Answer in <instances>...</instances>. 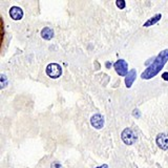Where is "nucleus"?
I'll use <instances>...</instances> for the list:
<instances>
[{
  "instance_id": "f257e3e1",
  "label": "nucleus",
  "mask_w": 168,
  "mask_h": 168,
  "mask_svg": "<svg viewBox=\"0 0 168 168\" xmlns=\"http://www.w3.org/2000/svg\"><path fill=\"white\" fill-rule=\"evenodd\" d=\"M168 61V50H164L159 54L158 57L155 58V62L151 65H149L146 68L145 71L142 74V79H151L155 76H157L158 73L163 68L165 63Z\"/></svg>"
},
{
  "instance_id": "0eeeda50",
  "label": "nucleus",
  "mask_w": 168,
  "mask_h": 168,
  "mask_svg": "<svg viewBox=\"0 0 168 168\" xmlns=\"http://www.w3.org/2000/svg\"><path fill=\"white\" fill-rule=\"evenodd\" d=\"M10 15L12 17V19L14 20H20L21 18L23 17V12L20 8L18 7H13L10 10Z\"/></svg>"
},
{
  "instance_id": "9d476101",
  "label": "nucleus",
  "mask_w": 168,
  "mask_h": 168,
  "mask_svg": "<svg viewBox=\"0 0 168 168\" xmlns=\"http://www.w3.org/2000/svg\"><path fill=\"white\" fill-rule=\"evenodd\" d=\"M161 17H162V15L161 14H157L155 16H154L152 18H150L149 20H147L146 22H145V24H144V26L145 28H147V26H150V25H154L155 23H157L159 20L161 19Z\"/></svg>"
},
{
  "instance_id": "f8f14e48",
  "label": "nucleus",
  "mask_w": 168,
  "mask_h": 168,
  "mask_svg": "<svg viewBox=\"0 0 168 168\" xmlns=\"http://www.w3.org/2000/svg\"><path fill=\"white\" fill-rule=\"evenodd\" d=\"M8 81H7V77L4 75H1V88H3L5 85H7Z\"/></svg>"
},
{
  "instance_id": "6e6552de",
  "label": "nucleus",
  "mask_w": 168,
  "mask_h": 168,
  "mask_svg": "<svg viewBox=\"0 0 168 168\" xmlns=\"http://www.w3.org/2000/svg\"><path fill=\"white\" fill-rule=\"evenodd\" d=\"M136 79V71L134 70H131L129 73L127 74V76L125 78V84L127 87H130L131 85H133L134 81Z\"/></svg>"
},
{
  "instance_id": "423d86ee",
  "label": "nucleus",
  "mask_w": 168,
  "mask_h": 168,
  "mask_svg": "<svg viewBox=\"0 0 168 168\" xmlns=\"http://www.w3.org/2000/svg\"><path fill=\"white\" fill-rule=\"evenodd\" d=\"M157 144L161 149L166 150L168 149V134H160L157 137Z\"/></svg>"
},
{
  "instance_id": "7ed1b4c3",
  "label": "nucleus",
  "mask_w": 168,
  "mask_h": 168,
  "mask_svg": "<svg viewBox=\"0 0 168 168\" xmlns=\"http://www.w3.org/2000/svg\"><path fill=\"white\" fill-rule=\"evenodd\" d=\"M121 138H122L123 142H124L125 144H127V145H131V144H134L137 141L136 134H134L130 128H126V129L123 130L122 134H121Z\"/></svg>"
},
{
  "instance_id": "1a4fd4ad",
  "label": "nucleus",
  "mask_w": 168,
  "mask_h": 168,
  "mask_svg": "<svg viewBox=\"0 0 168 168\" xmlns=\"http://www.w3.org/2000/svg\"><path fill=\"white\" fill-rule=\"evenodd\" d=\"M41 36L42 38H44L45 40H50L54 37V31L50 28H44L41 31Z\"/></svg>"
},
{
  "instance_id": "20e7f679",
  "label": "nucleus",
  "mask_w": 168,
  "mask_h": 168,
  "mask_svg": "<svg viewBox=\"0 0 168 168\" xmlns=\"http://www.w3.org/2000/svg\"><path fill=\"white\" fill-rule=\"evenodd\" d=\"M127 63L124 60L120 59L118 60L115 64H113V67H115L116 71L118 73L119 76H127Z\"/></svg>"
},
{
  "instance_id": "4468645a",
  "label": "nucleus",
  "mask_w": 168,
  "mask_h": 168,
  "mask_svg": "<svg viewBox=\"0 0 168 168\" xmlns=\"http://www.w3.org/2000/svg\"><path fill=\"white\" fill-rule=\"evenodd\" d=\"M96 168H108V165L104 164V165H101V166H98V167H96Z\"/></svg>"
},
{
  "instance_id": "9b49d317",
  "label": "nucleus",
  "mask_w": 168,
  "mask_h": 168,
  "mask_svg": "<svg viewBox=\"0 0 168 168\" xmlns=\"http://www.w3.org/2000/svg\"><path fill=\"white\" fill-rule=\"evenodd\" d=\"M116 4L120 10H123V8H125V1H123V0H118V1L116 2Z\"/></svg>"
},
{
  "instance_id": "39448f33",
  "label": "nucleus",
  "mask_w": 168,
  "mask_h": 168,
  "mask_svg": "<svg viewBox=\"0 0 168 168\" xmlns=\"http://www.w3.org/2000/svg\"><path fill=\"white\" fill-rule=\"evenodd\" d=\"M91 123L96 129H101V128L104 126V118L101 115L97 113V115H94L92 117Z\"/></svg>"
},
{
  "instance_id": "f03ea898",
  "label": "nucleus",
  "mask_w": 168,
  "mask_h": 168,
  "mask_svg": "<svg viewBox=\"0 0 168 168\" xmlns=\"http://www.w3.org/2000/svg\"><path fill=\"white\" fill-rule=\"evenodd\" d=\"M46 74L49 77L53 78V79H56V78H59L61 76L62 68L59 64H57V63H50L46 67Z\"/></svg>"
},
{
  "instance_id": "ddd939ff",
  "label": "nucleus",
  "mask_w": 168,
  "mask_h": 168,
  "mask_svg": "<svg viewBox=\"0 0 168 168\" xmlns=\"http://www.w3.org/2000/svg\"><path fill=\"white\" fill-rule=\"evenodd\" d=\"M162 78H163L164 80L168 81V73H164V74H163V76H162Z\"/></svg>"
}]
</instances>
